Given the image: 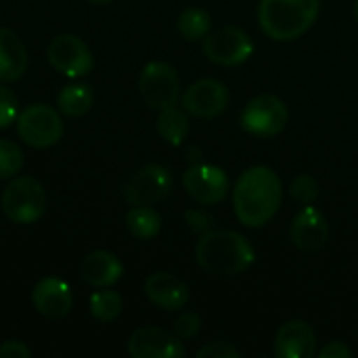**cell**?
I'll list each match as a JSON object with an SVG mask.
<instances>
[{
    "mask_svg": "<svg viewBox=\"0 0 358 358\" xmlns=\"http://www.w3.org/2000/svg\"><path fill=\"white\" fill-rule=\"evenodd\" d=\"M283 185L275 170L266 166L248 168L233 187V210L237 220L248 229L266 227L279 212Z\"/></svg>",
    "mask_w": 358,
    "mask_h": 358,
    "instance_id": "6da1fadb",
    "label": "cell"
},
{
    "mask_svg": "<svg viewBox=\"0 0 358 358\" xmlns=\"http://www.w3.org/2000/svg\"><path fill=\"white\" fill-rule=\"evenodd\" d=\"M195 262L208 275L237 277L254 266L256 252L241 233L212 229L199 235L195 248Z\"/></svg>",
    "mask_w": 358,
    "mask_h": 358,
    "instance_id": "7a4b0ae2",
    "label": "cell"
},
{
    "mask_svg": "<svg viewBox=\"0 0 358 358\" xmlns=\"http://www.w3.org/2000/svg\"><path fill=\"white\" fill-rule=\"evenodd\" d=\"M319 10L321 0H260L258 23L268 38L289 42L315 25Z\"/></svg>",
    "mask_w": 358,
    "mask_h": 358,
    "instance_id": "3957f363",
    "label": "cell"
},
{
    "mask_svg": "<svg viewBox=\"0 0 358 358\" xmlns=\"http://www.w3.org/2000/svg\"><path fill=\"white\" fill-rule=\"evenodd\" d=\"M2 212L15 224H31L46 212L48 197L44 185L34 176H15L2 191Z\"/></svg>",
    "mask_w": 358,
    "mask_h": 358,
    "instance_id": "277c9868",
    "label": "cell"
},
{
    "mask_svg": "<svg viewBox=\"0 0 358 358\" xmlns=\"http://www.w3.org/2000/svg\"><path fill=\"white\" fill-rule=\"evenodd\" d=\"M15 124H17L19 138L34 149L55 147L63 136L61 111L44 103H34L23 111H19Z\"/></svg>",
    "mask_w": 358,
    "mask_h": 358,
    "instance_id": "5b68a950",
    "label": "cell"
},
{
    "mask_svg": "<svg viewBox=\"0 0 358 358\" xmlns=\"http://www.w3.org/2000/svg\"><path fill=\"white\" fill-rule=\"evenodd\" d=\"M138 92L149 109L162 111L172 107L180 99L178 71L166 61H151L138 76Z\"/></svg>",
    "mask_w": 358,
    "mask_h": 358,
    "instance_id": "8992f818",
    "label": "cell"
},
{
    "mask_svg": "<svg viewBox=\"0 0 358 358\" xmlns=\"http://www.w3.org/2000/svg\"><path fill=\"white\" fill-rule=\"evenodd\" d=\"M287 122H289V109L275 94L254 96L252 101H248L239 117V124L245 132L262 138L281 134Z\"/></svg>",
    "mask_w": 358,
    "mask_h": 358,
    "instance_id": "52a82bcc",
    "label": "cell"
},
{
    "mask_svg": "<svg viewBox=\"0 0 358 358\" xmlns=\"http://www.w3.org/2000/svg\"><path fill=\"white\" fill-rule=\"evenodd\" d=\"M252 52V36L237 25H224L203 38V55L208 57V61L222 67H237L245 63Z\"/></svg>",
    "mask_w": 358,
    "mask_h": 358,
    "instance_id": "ba28073f",
    "label": "cell"
},
{
    "mask_svg": "<svg viewBox=\"0 0 358 358\" xmlns=\"http://www.w3.org/2000/svg\"><path fill=\"white\" fill-rule=\"evenodd\" d=\"M172 191V174L166 166L147 164L138 168L122 187L128 206H153L166 199Z\"/></svg>",
    "mask_w": 358,
    "mask_h": 358,
    "instance_id": "9c48e42d",
    "label": "cell"
},
{
    "mask_svg": "<svg viewBox=\"0 0 358 358\" xmlns=\"http://www.w3.org/2000/svg\"><path fill=\"white\" fill-rule=\"evenodd\" d=\"M182 187L199 206H218L229 197L231 182L222 168L212 164H191L182 174Z\"/></svg>",
    "mask_w": 358,
    "mask_h": 358,
    "instance_id": "30bf717a",
    "label": "cell"
},
{
    "mask_svg": "<svg viewBox=\"0 0 358 358\" xmlns=\"http://www.w3.org/2000/svg\"><path fill=\"white\" fill-rule=\"evenodd\" d=\"M46 59L59 73L67 78H84L94 69V57L88 44L73 34H59L50 40Z\"/></svg>",
    "mask_w": 358,
    "mask_h": 358,
    "instance_id": "8fae6325",
    "label": "cell"
},
{
    "mask_svg": "<svg viewBox=\"0 0 358 358\" xmlns=\"http://www.w3.org/2000/svg\"><path fill=\"white\" fill-rule=\"evenodd\" d=\"M229 101H231L229 88L214 78H201L193 82L180 99L182 109L199 120H212L220 115L229 107Z\"/></svg>",
    "mask_w": 358,
    "mask_h": 358,
    "instance_id": "7c38bea8",
    "label": "cell"
},
{
    "mask_svg": "<svg viewBox=\"0 0 358 358\" xmlns=\"http://www.w3.org/2000/svg\"><path fill=\"white\" fill-rule=\"evenodd\" d=\"M128 355L132 358H182L187 348L172 331L162 327H138L128 338Z\"/></svg>",
    "mask_w": 358,
    "mask_h": 358,
    "instance_id": "4fadbf2b",
    "label": "cell"
},
{
    "mask_svg": "<svg viewBox=\"0 0 358 358\" xmlns=\"http://www.w3.org/2000/svg\"><path fill=\"white\" fill-rule=\"evenodd\" d=\"M289 239L298 250L308 254L323 250L329 239V222L325 214L313 203L304 206L292 220Z\"/></svg>",
    "mask_w": 358,
    "mask_h": 358,
    "instance_id": "5bb4252c",
    "label": "cell"
},
{
    "mask_svg": "<svg viewBox=\"0 0 358 358\" xmlns=\"http://www.w3.org/2000/svg\"><path fill=\"white\" fill-rule=\"evenodd\" d=\"M273 350L277 358L317 357V334L310 323L292 319L277 329Z\"/></svg>",
    "mask_w": 358,
    "mask_h": 358,
    "instance_id": "9a60e30c",
    "label": "cell"
},
{
    "mask_svg": "<svg viewBox=\"0 0 358 358\" xmlns=\"http://www.w3.org/2000/svg\"><path fill=\"white\" fill-rule=\"evenodd\" d=\"M145 296L147 300L166 313H178L189 304V287L172 273H153L145 279Z\"/></svg>",
    "mask_w": 358,
    "mask_h": 358,
    "instance_id": "2e32d148",
    "label": "cell"
},
{
    "mask_svg": "<svg viewBox=\"0 0 358 358\" xmlns=\"http://www.w3.org/2000/svg\"><path fill=\"white\" fill-rule=\"evenodd\" d=\"M31 304L46 319H63L73 308L71 287L59 277H44L31 292Z\"/></svg>",
    "mask_w": 358,
    "mask_h": 358,
    "instance_id": "e0dca14e",
    "label": "cell"
},
{
    "mask_svg": "<svg viewBox=\"0 0 358 358\" xmlns=\"http://www.w3.org/2000/svg\"><path fill=\"white\" fill-rule=\"evenodd\" d=\"M124 275V266L111 252L94 250L82 258L80 277L90 287H113Z\"/></svg>",
    "mask_w": 358,
    "mask_h": 358,
    "instance_id": "ac0fdd59",
    "label": "cell"
},
{
    "mask_svg": "<svg viewBox=\"0 0 358 358\" xmlns=\"http://www.w3.org/2000/svg\"><path fill=\"white\" fill-rule=\"evenodd\" d=\"M27 65L29 57L19 36L8 27H0V82L10 84L21 80Z\"/></svg>",
    "mask_w": 358,
    "mask_h": 358,
    "instance_id": "d6986e66",
    "label": "cell"
},
{
    "mask_svg": "<svg viewBox=\"0 0 358 358\" xmlns=\"http://www.w3.org/2000/svg\"><path fill=\"white\" fill-rule=\"evenodd\" d=\"M155 128H157V134L168 145L178 147V145H182V141L189 134V113L185 109L176 107V105L166 107V109L159 111Z\"/></svg>",
    "mask_w": 358,
    "mask_h": 358,
    "instance_id": "ffe728a7",
    "label": "cell"
},
{
    "mask_svg": "<svg viewBox=\"0 0 358 358\" xmlns=\"http://www.w3.org/2000/svg\"><path fill=\"white\" fill-rule=\"evenodd\" d=\"M126 229L132 237L149 241L162 231V216L151 206H132L126 214Z\"/></svg>",
    "mask_w": 358,
    "mask_h": 358,
    "instance_id": "44dd1931",
    "label": "cell"
},
{
    "mask_svg": "<svg viewBox=\"0 0 358 358\" xmlns=\"http://www.w3.org/2000/svg\"><path fill=\"white\" fill-rule=\"evenodd\" d=\"M94 103L92 88L88 84H71L61 88L57 96V107L67 117H82L90 111Z\"/></svg>",
    "mask_w": 358,
    "mask_h": 358,
    "instance_id": "7402d4cb",
    "label": "cell"
},
{
    "mask_svg": "<svg viewBox=\"0 0 358 358\" xmlns=\"http://www.w3.org/2000/svg\"><path fill=\"white\" fill-rule=\"evenodd\" d=\"M178 34L189 40V42H197V40H203L208 34H210V27H212V17L206 8H199V6H189L180 13L178 17Z\"/></svg>",
    "mask_w": 358,
    "mask_h": 358,
    "instance_id": "603a6c76",
    "label": "cell"
},
{
    "mask_svg": "<svg viewBox=\"0 0 358 358\" xmlns=\"http://www.w3.org/2000/svg\"><path fill=\"white\" fill-rule=\"evenodd\" d=\"M88 308H90V315L96 321L111 323V321H115L122 315L124 300H122V296L115 289H111V287H99V292H94L90 296Z\"/></svg>",
    "mask_w": 358,
    "mask_h": 358,
    "instance_id": "cb8c5ba5",
    "label": "cell"
},
{
    "mask_svg": "<svg viewBox=\"0 0 358 358\" xmlns=\"http://www.w3.org/2000/svg\"><path fill=\"white\" fill-rule=\"evenodd\" d=\"M23 168V151L10 138H0V180L15 178Z\"/></svg>",
    "mask_w": 358,
    "mask_h": 358,
    "instance_id": "d4e9b609",
    "label": "cell"
},
{
    "mask_svg": "<svg viewBox=\"0 0 358 358\" xmlns=\"http://www.w3.org/2000/svg\"><path fill=\"white\" fill-rule=\"evenodd\" d=\"M319 193H321V187H319L317 178L310 174H298L289 182V195L302 206L315 203L319 199Z\"/></svg>",
    "mask_w": 358,
    "mask_h": 358,
    "instance_id": "484cf974",
    "label": "cell"
},
{
    "mask_svg": "<svg viewBox=\"0 0 358 358\" xmlns=\"http://www.w3.org/2000/svg\"><path fill=\"white\" fill-rule=\"evenodd\" d=\"M199 331H201V317H199L197 313H193V310H191V313L178 315L176 321H174V325H172V334H174L178 340H182V342L197 338Z\"/></svg>",
    "mask_w": 358,
    "mask_h": 358,
    "instance_id": "4316f807",
    "label": "cell"
},
{
    "mask_svg": "<svg viewBox=\"0 0 358 358\" xmlns=\"http://www.w3.org/2000/svg\"><path fill=\"white\" fill-rule=\"evenodd\" d=\"M19 115V101L8 86L0 84V130L8 128L17 122Z\"/></svg>",
    "mask_w": 358,
    "mask_h": 358,
    "instance_id": "83f0119b",
    "label": "cell"
},
{
    "mask_svg": "<svg viewBox=\"0 0 358 358\" xmlns=\"http://www.w3.org/2000/svg\"><path fill=\"white\" fill-rule=\"evenodd\" d=\"M214 222H216L214 216L208 210H203V208H191V210L185 212V224L195 235H203V233L212 231Z\"/></svg>",
    "mask_w": 358,
    "mask_h": 358,
    "instance_id": "f1b7e54d",
    "label": "cell"
},
{
    "mask_svg": "<svg viewBox=\"0 0 358 358\" xmlns=\"http://www.w3.org/2000/svg\"><path fill=\"white\" fill-rule=\"evenodd\" d=\"M197 358H241V350L227 342V340H216V342H210L206 346H201L197 352H195Z\"/></svg>",
    "mask_w": 358,
    "mask_h": 358,
    "instance_id": "f546056e",
    "label": "cell"
},
{
    "mask_svg": "<svg viewBox=\"0 0 358 358\" xmlns=\"http://www.w3.org/2000/svg\"><path fill=\"white\" fill-rule=\"evenodd\" d=\"M31 350L19 340H6L0 344V358H29Z\"/></svg>",
    "mask_w": 358,
    "mask_h": 358,
    "instance_id": "4dcf8cb0",
    "label": "cell"
},
{
    "mask_svg": "<svg viewBox=\"0 0 358 358\" xmlns=\"http://www.w3.org/2000/svg\"><path fill=\"white\" fill-rule=\"evenodd\" d=\"M317 357L319 358H350L352 357V350L344 344V342H338V340H334V342H329V344H325L321 350H317Z\"/></svg>",
    "mask_w": 358,
    "mask_h": 358,
    "instance_id": "1f68e13d",
    "label": "cell"
},
{
    "mask_svg": "<svg viewBox=\"0 0 358 358\" xmlns=\"http://www.w3.org/2000/svg\"><path fill=\"white\" fill-rule=\"evenodd\" d=\"M201 157H203V151H201L199 147H191V149L187 151L189 164H201Z\"/></svg>",
    "mask_w": 358,
    "mask_h": 358,
    "instance_id": "d6a6232c",
    "label": "cell"
},
{
    "mask_svg": "<svg viewBox=\"0 0 358 358\" xmlns=\"http://www.w3.org/2000/svg\"><path fill=\"white\" fill-rule=\"evenodd\" d=\"M352 17H355V19L358 21V0H355V2H352Z\"/></svg>",
    "mask_w": 358,
    "mask_h": 358,
    "instance_id": "836d02e7",
    "label": "cell"
},
{
    "mask_svg": "<svg viewBox=\"0 0 358 358\" xmlns=\"http://www.w3.org/2000/svg\"><path fill=\"white\" fill-rule=\"evenodd\" d=\"M86 2H90V4H109L113 0H86Z\"/></svg>",
    "mask_w": 358,
    "mask_h": 358,
    "instance_id": "e575fe53",
    "label": "cell"
}]
</instances>
